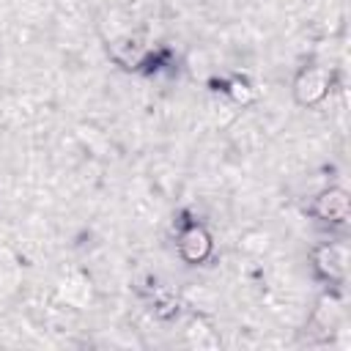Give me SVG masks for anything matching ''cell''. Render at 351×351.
<instances>
[{
  "instance_id": "1",
  "label": "cell",
  "mask_w": 351,
  "mask_h": 351,
  "mask_svg": "<svg viewBox=\"0 0 351 351\" xmlns=\"http://www.w3.org/2000/svg\"><path fill=\"white\" fill-rule=\"evenodd\" d=\"M329 85H332L329 71L321 69V66H310V69H302L296 74V80H293V96H296L299 104L313 107V104H318V101L326 99Z\"/></svg>"
},
{
  "instance_id": "2",
  "label": "cell",
  "mask_w": 351,
  "mask_h": 351,
  "mask_svg": "<svg viewBox=\"0 0 351 351\" xmlns=\"http://www.w3.org/2000/svg\"><path fill=\"white\" fill-rule=\"evenodd\" d=\"M211 233L200 225V222H189L181 228L178 233V252L186 263H203L208 255H211Z\"/></svg>"
},
{
  "instance_id": "3",
  "label": "cell",
  "mask_w": 351,
  "mask_h": 351,
  "mask_svg": "<svg viewBox=\"0 0 351 351\" xmlns=\"http://www.w3.org/2000/svg\"><path fill=\"white\" fill-rule=\"evenodd\" d=\"M313 266L324 280L340 282L346 277V250L340 244H321L313 250Z\"/></svg>"
},
{
  "instance_id": "4",
  "label": "cell",
  "mask_w": 351,
  "mask_h": 351,
  "mask_svg": "<svg viewBox=\"0 0 351 351\" xmlns=\"http://www.w3.org/2000/svg\"><path fill=\"white\" fill-rule=\"evenodd\" d=\"M313 211L324 222H343L348 217V195L343 189H337V186H329L315 197Z\"/></svg>"
},
{
  "instance_id": "5",
  "label": "cell",
  "mask_w": 351,
  "mask_h": 351,
  "mask_svg": "<svg viewBox=\"0 0 351 351\" xmlns=\"http://www.w3.org/2000/svg\"><path fill=\"white\" fill-rule=\"evenodd\" d=\"M143 55H145V47H143V41L137 36H123V38L115 41V58L121 63L134 66V63L143 60Z\"/></svg>"
},
{
  "instance_id": "6",
  "label": "cell",
  "mask_w": 351,
  "mask_h": 351,
  "mask_svg": "<svg viewBox=\"0 0 351 351\" xmlns=\"http://www.w3.org/2000/svg\"><path fill=\"white\" fill-rule=\"evenodd\" d=\"M230 96H233L236 101H250V99H252L250 85H247V82H241V80H233V82H230Z\"/></svg>"
},
{
  "instance_id": "7",
  "label": "cell",
  "mask_w": 351,
  "mask_h": 351,
  "mask_svg": "<svg viewBox=\"0 0 351 351\" xmlns=\"http://www.w3.org/2000/svg\"><path fill=\"white\" fill-rule=\"evenodd\" d=\"M261 239H266V233H252V236H247V241H261ZM252 252H261V250H266V244H247Z\"/></svg>"
}]
</instances>
